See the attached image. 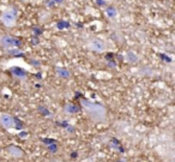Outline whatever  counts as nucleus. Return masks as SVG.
Wrapping results in <instances>:
<instances>
[{
  "mask_svg": "<svg viewBox=\"0 0 175 162\" xmlns=\"http://www.w3.org/2000/svg\"><path fill=\"white\" fill-rule=\"evenodd\" d=\"M83 104H84V107L89 111V113L91 115H97V117L105 115V109H103V107L101 104H94L92 102L88 101V100H83Z\"/></svg>",
  "mask_w": 175,
  "mask_h": 162,
  "instance_id": "f257e3e1",
  "label": "nucleus"
},
{
  "mask_svg": "<svg viewBox=\"0 0 175 162\" xmlns=\"http://www.w3.org/2000/svg\"><path fill=\"white\" fill-rule=\"evenodd\" d=\"M0 43L3 45V47L5 48H11V47H19L22 46V41L16 37H12V36H3L0 38Z\"/></svg>",
  "mask_w": 175,
  "mask_h": 162,
  "instance_id": "f03ea898",
  "label": "nucleus"
},
{
  "mask_svg": "<svg viewBox=\"0 0 175 162\" xmlns=\"http://www.w3.org/2000/svg\"><path fill=\"white\" fill-rule=\"evenodd\" d=\"M1 22L7 27H12L16 24V14L12 12H4L1 14Z\"/></svg>",
  "mask_w": 175,
  "mask_h": 162,
  "instance_id": "7ed1b4c3",
  "label": "nucleus"
},
{
  "mask_svg": "<svg viewBox=\"0 0 175 162\" xmlns=\"http://www.w3.org/2000/svg\"><path fill=\"white\" fill-rule=\"evenodd\" d=\"M90 48L92 51H95V52H103L105 51V48H106V46H105V43H103V41L102 40H100V38H92L91 41H90Z\"/></svg>",
  "mask_w": 175,
  "mask_h": 162,
  "instance_id": "20e7f679",
  "label": "nucleus"
},
{
  "mask_svg": "<svg viewBox=\"0 0 175 162\" xmlns=\"http://www.w3.org/2000/svg\"><path fill=\"white\" fill-rule=\"evenodd\" d=\"M0 124L5 126L6 128L12 127L14 125L13 123V118H11L9 114H0Z\"/></svg>",
  "mask_w": 175,
  "mask_h": 162,
  "instance_id": "39448f33",
  "label": "nucleus"
},
{
  "mask_svg": "<svg viewBox=\"0 0 175 162\" xmlns=\"http://www.w3.org/2000/svg\"><path fill=\"white\" fill-rule=\"evenodd\" d=\"M11 72L18 78H25V76H27V72L24 70H22L21 67H13V69H11Z\"/></svg>",
  "mask_w": 175,
  "mask_h": 162,
  "instance_id": "423d86ee",
  "label": "nucleus"
},
{
  "mask_svg": "<svg viewBox=\"0 0 175 162\" xmlns=\"http://www.w3.org/2000/svg\"><path fill=\"white\" fill-rule=\"evenodd\" d=\"M79 106H76V104H73V103H68V104H66L65 106V112L66 113H77V112H79Z\"/></svg>",
  "mask_w": 175,
  "mask_h": 162,
  "instance_id": "0eeeda50",
  "label": "nucleus"
},
{
  "mask_svg": "<svg viewBox=\"0 0 175 162\" xmlns=\"http://www.w3.org/2000/svg\"><path fill=\"white\" fill-rule=\"evenodd\" d=\"M106 14L108 16L109 18H115L118 14V10L115 9L114 6H108L106 9Z\"/></svg>",
  "mask_w": 175,
  "mask_h": 162,
  "instance_id": "6e6552de",
  "label": "nucleus"
},
{
  "mask_svg": "<svg viewBox=\"0 0 175 162\" xmlns=\"http://www.w3.org/2000/svg\"><path fill=\"white\" fill-rule=\"evenodd\" d=\"M57 73L61 77V78H68L70 77V71L64 69V67H57Z\"/></svg>",
  "mask_w": 175,
  "mask_h": 162,
  "instance_id": "1a4fd4ad",
  "label": "nucleus"
},
{
  "mask_svg": "<svg viewBox=\"0 0 175 162\" xmlns=\"http://www.w3.org/2000/svg\"><path fill=\"white\" fill-rule=\"evenodd\" d=\"M9 151L12 154L13 156H17V157L23 156V151H22L21 149H18V148H16V147H10V148H9Z\"/></svg>",
  "mask_w": 175,
  "mask_h": 162,
  "instance_id": "9d476101",
  "label": "nucleus"
},
{
  "mask_svg": "<svg viewBox=\"0 0 175 162\" xmlns=\"http://www.w3.org/2000/svg\"><path fill=\"white\" fill-rule=\"evenodd\" d=\"M126 56H127V60L131 61V62H136L137 61V55L134 53H132V52H127Z\"/></svg>",
  "mask_w": 175,
  "mask_h": 162,
  "instance_id": "9b49d317",
  "label": "nucleus"
},
{
  "mask_svg": "<svg viewBox=\"0 0 175 162\" xmlns=\"http://www.w3.org/2000/svg\"><path fill=\"white\" fill-rule=\"evenodd\" d=\"M57 27H58V29H67V28H70V23L65 22V21H60L57 24Z\"/></svg>",
  "mask_w": 175,
  "mask_h": 162,
  "instance_id": "f8f14e48",
  "label": "nucleus"
},
{
  "mask_svg": "<svg viewBox=\"0 0 175 162\" xmlns=\"http://www.w3.org/2000/svg\"><path fill=\"white\" fill-rule=\"evenodd\" d=\"M64 3V0H49L47 5L48 6H55V5H61Z\"/></svg>",
  "mask_w": 175,
  "mask_h": 162,
  "instance_id": "ddd939ff",
  "label": "nucleus"
},
{
  "mask_svg": "<svg viewBox=\"0 0 175 162\" xmlns=\"http://www.w3.org/2000/svg\"><path fill=\"white\" fill-rule=\"evenodd\" d=\"M38 111L41 112L43 115H49V114H51V113H49V111H48V109H46V108H44V107H42V106L38 108Z\"/></svg>",
  "mask_w": 175,
  "mask_h": 162,
  "instance_id": "4468645a",
  "label": "nucleus"
},
{
  "mask_svg": "<svg viewBox=\"0 0 175 162\" xmlns=\"http://www.w3.org/2000/svg\"><path fill=\"white\" fill-rule=\"evenodd\" d=\"M48 149H49L51 151H57V144H55V143H53V144H49Z\"/></svg>",
  "mask_w": 175,
  "mask_h": 162,
  "instance_id": "2eb2a0df",
  "label": "nucleus"
},
{
  "mask_svg": "<svg viewBox=\"0 0 175 162\" xmlns=\"http://www.w3.org/2000/svg\"><path fill=\"white\" fill-rule=\"evenodd\" d=\"M33 31L35 32L36 35H40V34H42V30L40 29V28H34V29H33Z\"/></svg>",
  "mask_w": 175,
  "mask_h": 162,
  "instance_id": "dca6fc26",
  "label": "nucleus"
},
{
  "mask_svg": "<svg viewBox=\"0 0 175 162\" xmlns=\"http://www.w3.org/2000/svg\"><path fill=\"white\" fill-rule=\"evenodd\" d=\"M96 4H97L98 6H103V5L106 4V1H105V0H96Z\"/></svg>",
  "mask_w": 175,
  "mask_h": 162,
  "instance_id": "f3484780",
  "label": "nucleus"
},
{
  "mask_svg": "<svg viewBox=\"0 0 175 162\" xmlns=\"http://www.w3.org/2000/svg\"><path fill=\"white\" fill-rule=\"evenodd\" d=\"M43 142H44V143H48V144H53V143H55V141H54V139H47V138H44V139H43Z\"/></svg>",
  "mask_w": 175,
  "mask_h": 162,
  "instance_id": "a211bd4d",
  "label": "nucleus"
},
{
  "mask_svg": "<svg viewBox=\"0 0 175 162\" xmlns=\"http://www.w3.org/2000/svg\"><path fill=\"white\" fill-rule=\"evenodd\" d=\"M161 58H162L163 60H167V61H170V59H169V56H168V55H164V54H161Z\"/></svg>",
  "mask_w": 175,
  "mask_h": 162,
  "instance_id": "6ab92c4d",
  "label": "nucleus"
},
{
  "mask_svg": "<svg viewBox=\"0 0 175 162\" xmlns=\"http://www.w3.org/2000/svg\"><path fill=\"white\" fill-rule=\"evenodd\" d=\"M33 43H34V45L38 43V38H37V36H34V37H33Z\"/></svg>",
  "mask_w": 175,
  "mask_h": 162,
  "instance_id": "aec40b11",
  "label": "nucleus"
},
{
  "mask_svg": "<svg viewBox=\"0 0 175 162\" xmlns=\"http://www.w3.org/2000/svg\"><path fill=\"white\" fill-rule=\"evenodd\" d=\"M108 65H109V66H112V67H115V62H113V61H109Z\"/></svg>",
  "mask_w": 175,
  "mask_h": 162,
  "instance_id": "412c9836",
  "label": "nucleus"
},
{
  "mask_svg": "<svg viewBox=\"0 0 175 162\" xmlns=\"http://www.w3.org/2000/svg\"><path fill=\"white\" fill-rule=\"evenodd\" d=\"M27 135H28L27 132H21V133H19V137H27Z\"/></svg>",
  "mask_w": 175,
  "mask_h": 162,
  "instance_id": "4be33fe9",
  "label": "nucleus"
},
{
  "mask_svg": "<svg viewBox=\"0 0 175 162\" xmlns=\"http://www.w3.org/2000/svg\"><path fill=\"white\" fill-rule=\"evenodd\" d=\"M36 78H37V79H41V78H42V75H41V73H37V75H36Z\"/></svg>",
  "mask_w": 175,
  "mask_h": 162,
  "instance_id": "5701e85b",
  "label": "nucleus"
},
{
  "mask_svg": "<svg viewBox=\"0 0 175 162\" xmlns=\"http://www.w3.org/2000/svg\"><path fill=\"white\" fill-rule=\"evenodd\" d=\"M118 162H124V161H118Z\"/></svg>",
  "mask_w": 175,
  "mask_h": 162,
  "instance_id": "b1692460",
  "label": "nucleus"
}]
</instances>
